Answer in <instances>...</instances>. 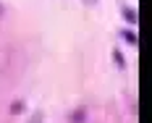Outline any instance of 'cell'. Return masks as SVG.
Instances as JSON below:
<instances>
[{
    "instance_id": "7a4b0ae2",
    "label": "cell",
    "mask_w": 152,
    "mask_h": 123,
    "mask_svg": "<svg viewBox=\"0 0 152 123\" xmlns=\"http://www.w3.org/2000/svg\"><path fill=\"white\" fill-rule=\"evenodd\" d=\"M121 37L126 39V42H129V45H134V47L139 45V37H137V31H131V29H123V31H121Z\"/></svg>"
},
{
    "instance_id": "277c9868",
    "label": "cell",
    "mask_w": 152,
    "mask_h": 123,
    "mask_svg": "<svg viewBox=\"0 0 152 123\" xmlns=\"http://www.w3.org/2000/svg\"><path fill=\"white\" fill-rule=\"evenodd\" d=\"M113 58H115V63H118V68H126V60H123V55L118 52V50H113Z\"/></svg>"
},
{
    "instance_id": "3957f363",
    "label": "cell",
    "mask_w": 152,
    "mask_h": 123,
    "mask_svg": "<svg viewBox=\"0 0 152 123\" xmlns=\"http://www.w3.org/2000/svg\"><path fill=\"white\" fill-rule=\"evenodd\" d=\"M84 118H87V110H84V108L76 110L74 115H68V121H71V123H84Z\"/></svg>"
},
{
    "instance_id": "52a82bcc",
    "label": "cell",
    "mask_w": 152,
    "mask_h": 123,
    "mask_svg": "<svg viewBox=\"0 0 152 123\" xmlns=\"http://www.w3.org/2000/svg\"><path fill=\"white\" fill-rule=\"evenodd\" d=\"M0 13H3V8H0Z\"/></svg>"
},
{
    "instance_id": "8992f818",
    "label": "cell",
    "mask_w": 152,
    "mask_h": 123,
    "mask_svg": "<svg viewBox=\"0 0 152 123\" xmlns=\"http://www.w3.org/2000/svg\"><path fill=\"white\" fill-rule=\"evenodd\" d=\"M87 3H94V0H87Z\"/></svg>"
},
{
    "instance_id": "6da1fadb",
    "label": "cell",
    "mask_w": 152,
    "mask_h": 123,
    "mask_svg": "<svg viewBox=\"0 0 152 123\" xmlns=\"http://www.w3.org/2000/svg\"><path fill=\"white\" fill-rule=\"evenodd\" d=\"M123 18H126V21H129L131 26H137V21H139V13L134 11V8H129V5H126V8H123Z\"/></svg>"
},
{
    "instance_id": "5b68a950",
    "label": "cell",
    "mask_w": 152,
    "mask_h": 123,
    "mask_svg": "<svg viewBox=\"0 0 152 123\" xmlns=\"http://www.w3.org/2000/svg\"><path fill=\"white\" fill-rule=\"evenodd\" d=\"M21 110H24V105H21V102H13V108H11V113H21Z\"/></svg>"
}]
</instances>
